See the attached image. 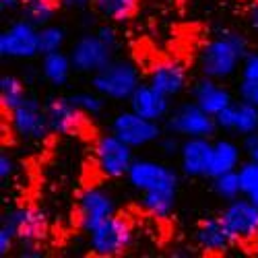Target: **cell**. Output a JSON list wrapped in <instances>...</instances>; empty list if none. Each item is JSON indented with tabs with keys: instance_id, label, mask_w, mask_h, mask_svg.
Returning a JSON list of instances; mask_svg holds the SVG:
<instances>
[{
	"instance_id": "cell-1",
	"label": "cell",
	"mask_w": 258,
	"mask_h": 258,
	"mask_svg": "<svg viewBox=\"0 0 258 258\" xmlns=\"http://www.w3.org/2000/svg\"><path fill=\"white\" fill-rule=\"evenodd\" d=\"M250 54V41L235 29H219L199 50V71L205 77L225 81L242 69L244 58Z\"/></svg>"
},
{
	"instance_id": "cell-2",
	"label": "cell",
	"mask_w": 258,
	"mask_h": 258,
	"mask_svg": "<svg viewBox=\"0 0 258 258\" xmlns=\"http://www.w3.org/2000/svg\"><path fill=\"white\" fill-rule=\"evenodd\" d=\"M3 227H7L17 240L21 248V256L25 258H39L41 256V242L48 238V217L46 213L31 207V205H17L5 211Z\"/></svg>"
},
{
	"instance_id": "cell-3",
	"label": "cell",
	"mask_w": 258,
	"mask_h": 258,
	"mask_svg": "<svg viewBox=\"0 0 258 258\" xmlns=\"http://www.w3.org/2000/svg\"><path fill=\"white\" fill-rule=\"evenodd\" d=\"M135 242V227L126 215L114 213L95 229L87 233V246L91 254L101 258H116L131 250Z\"/></svg>"
},
{
	"instance_id": "cell-4",
	"label": "cell",
	"mask_w": 258,
	"mask_h": 258,
	"mask_svg": "<svg viewBox=\"0 0 258 258\" xmlns=\"http://www.w3.org/2000/svg\"><path fill=\"white\" fill-rule=\"evenodd\" d=\"M141 83V71L131 60H112L91 75V89L110 101H128Z\"/></svg>"
},
{
	"instance_id": "cell-5",
	"label": "cell",
	"mask_w": 258,
	"mask_h": 258,
	"mask_svg": "<svg viewBox=\"0 0 258 258\" xmlns=\"http://www.w3.org/2000/svg\"><path fill=\"white\" fill-rule=\"evenodd\" d=\"M93 159L97 171L105 180H122L126 178L128 169H131L137 157H135V149L110 131L95 139Z\"/></svg>"
},
{
	"instance_id": "cell-6",
	"label": "cell",
	"mask_w": 258,
	"mask_h": 258,
	"mask_svg": "<svg viewBox=\"0 0 258 258\" xmlns=\"http://www.w3.org/2000/svg\"><path fill=\"white\" fill-rule=\"evenodd\" d=\"M7 116L11 133L21 141H46L52 135L46 105L33 95H27Z\"/></svg>"
},
{
	"instance_id": "cell-7",
	"label": "cell",
	"mask_w": 258,
	"mask_h": 258,
	"mask_svg": "<svg viewBox=\"0 0 258 258\" xmlns=\"http://www.w3.org/2000/svg\"><path fill=\"white\" fill-rule=\"evenodd\" d=\"M165 131L182 139H188V137L211 139L219 128H217V122H215V116L207 114L199 103L184 101V103H178L165 118Z\"/></svg>"
},
{
	"instance_id": "cell-8",
	"label": "cell",
	"mask_w": 258,
	"mask_h": 258,
	"mask_svg": "<svg viewBox=\"0 0 258 258\" xmlns=\"http://www.w3.org/2000/svg\"><path fill=\"white\" fill-rule=\"evenodd\" d=\"M235 244L250 246L258 240V203L248 197H238L229 201L219 213Z\"/></svg>"
},
{
	"instance_id": "cell-9",
	"label": "cell",
	"mask_w": 258,
	"mask_h": 258,
	"mask_svg": "<svg viewBox=\"0 0 258 258\" xmlns=\"http://www.w3.org/2000/svg\"><path fill=\"white\" fill-rule=\"evenodd\" d=\"M110 131L114 135H118L124 143L131 145L133 149H141V147H149L153 143H159V139L163 137L159 122L139 116L137 112L131 110V107L112 118Z\"/></svg>"
},
{
	"instance_id": "cell-10",
	"label": "cell",
	"mask_w": 258,
	"mask_h": 258,
	"mask_svg": "<svg viewBox=\"0 0 258 258\" xmlns=\"http://www.w3.org/2000/svg\"><path fill=\"white\" fill-rule=\"evenodd\" d=\"M116 213L114 197L101 186H87L77 199V225L81 231L89 233L101 221Z\"/></svg>"
},
{
	"instance_id": "cell-11",
	"label": "cell",
	"mask_w": 258,
	"mask_h": 258,
	"mask_svg": "<svg viewBox=\"0 0 258 258\" xmlns=\"http://www.w3.org/2000/svg\"><path fill=\"white\" fill-rule=\"evenodd\" d=\"M126 182L139 192L159 190V188H174L178 190L180 178L174 167H169L155 159H135L126 174Z\"/></svg>"
},
{
	"instance_id": "cell-12",
	"label": "cell",
	"mask_w": 258,
	"mask_h": 258,
	"mask_svg": "<svg viewBox=\"0 0 258 258\" xmlns=\"http://www.w3.org/2000/svg\"><path fill=\"white\" fill-rule=\"evenodd\" d=\"M69 54L73 60L75 73H83V75H93L114 60V48L107 46L95 31L79 35L75 44L71 46Z\"/></svg>"
},
{
	"instance_id": "cell-13",
	"label": "cell",
	"mask_w": 258,
	"mask_h": 258,
	"mask_svg": "<svg viewBox=\"0 0 258 258\" xmlns=\"http://www.w3.org/2000/svg\"><path fill=\"white\" fill-rule=\"evenodd\" d=\"M37 29L27 19H17L0 33V56L9 60H31L39 56Z\"/></svg>"
},
{
	"instance_id": "cell-14",
	"label": "cell",
	"mask_w": 258,
	"mask_h": 258,
	"mask_svg": "<svg viewBox=\"0 0 258 258\" xmlns=\"http://www.w3.org/2000/svg\"><path fill=\"white\" fill-rule=\"evenodd\" d=\"M213 147L215 143L209 137H188L182 141L178 159H180V171L186 178H192V180L209 178Z\"/></svg>"
},
{
	"instance_id": "cell-15",
	"label": "cell",
	"mask_w": 258,
	"mask_h": 258,
	"mask_svg": "<svg viewBox=\"0 0 258 258\" xmlns=\"http://www.w3.org/2000/svg\"><path fill=\"white\" fill-rule=\"evenodd\" d=\"M147 81L167 97H180L188 89V69L182 60L163 58L149 67Z\"/></svg>"
},
{
	"instance_id": "cell-16",
	"label": "cell",
	"mask_w": 258,
	"mask_h": 258,
	"mask_svg": "<svg viewBox=\"0 0 258 258\" xmlns=\"http://www.w3.org/2000/svg\"><path fill=\"white\" fill-rule=\"evenodd\" d=\"M192 242H195V246L201 252L211 254V256L227 254L235 246L233 235L229 233L227 225L223 223L221 215H217V217H205V219H201L197 223L195 231H192Z\"/></svg>"
},
{
	"instance_id": "cell-17",
	"label": "cell",
	"mask_w": 258,
	"mask_h": 258,
	"mask_svg": "<svg viewBox=\"0 0 258 258\" xmlns=\"http://www.w3.org/2000/svg\"><path fill=\"white\" fill-rule=\"evenodd\" d=\"M128 107L133 112H137L143 118L161 122L169 116V112L174 110L171 107V97H167L165 93H161L159 89H155L151 83H141L135 89V93L128 99Z\"/></svg>"
},
{
	"instance_id": "cell-18",
	"label": "cell",
	"mask_w": 258,
	"mask_h": 258,
	"mask_svg": "<svg viewBox=\"0 0 258 258\" xmlns=\"http://www.w3.org/2000/svg\"><path fill=\"white\" fill-rule=\"evenodd\" d=\"M215 122H217L219 131L227 135H252L258 131V107L244 99L233 101L229 107H225L223 112L215 116Z\"/></svg>"
},
{
	"instance_id": "cell-19",
	"label": "cell",
	"mask_w": 258,
	"mask_h": 258,
	"mask_svg": "<svg viewBox=\"0 0 258 258\" xmlns=\"http://www.w3.org/2000/svg\"><path fill=\"white\" fill-rule=\"evenodd\" d=\"M46 114L54 135H77L85 126V116L71 97H52L46 101Z\"/></svg>"
},
{
	"instance_id": "cell-20",
	"label": "cell",
	"mask_w": 258,
	"mask_h": 258,
	"mask_svg": "<svg viewBox=\"0 0 258 258\" xmlns=\"http://www.w3.org/2000/svg\"><path fill=\"white\" fill-rule=\"evenodd\" d=\"M190 97L211 116H217L219 112H223L225 107H229L235 101L231 91L221 81L205 77V75L199 81H195V85L190 87Z\"/></svg>"
},
{
	"instance_id": "cell-21",
	"label": "cell",
	"mask_w": 258,
	"mask_h": 258,
	"mask_svg": "<svg viewBox=\"0 0 258 258\" xmlns=\"http://www.w3.org/2000/svg\"><path fill=\"white\" fill-rule=\"evenodd\" d=\"M242 157H244L242 145H238L233 139H217L213 147L209 180L221 174H229V171H238V167L242 165Z\"/></svg>"
},
{
	"instance_id": "cell-22",
	"label": "cell",
	"mask_w": 258,
	"mask_h": 258,
	"mask_svg": "<svg viewBox=\"0 0 258 258\" xmlns=\"http://www.w3.org/2000/svg\"><path fill=\"white\" fill-rule=\"evenodd\" d=\"M39 58H41L39 73H41V77H44V81L50 83L52 87H64V85L71 81V75L75 71L71 54L58 50V52L44 54Z\"/></svg>"
},
{
	"instance_id": "cell-23",
	"label": "cell",
	"mask_w": 258,
	"mask_h": 258,
	"mask_svg": "<svg viewBox=\"0 0 258 258\" xmlns=\"http://www.w3.org/2000/svg\"><path fill=\"white\" fill-rule=\"evenodd\" d=\"M178 190L174 188H159L141 192V209L155 219H167L176 209Z\"/></svg>"
},
{
	"instance_id": "cell-24",
	"label": "cell",
	"mask_w": 258,
	"mask_h": 258,
	"mask_svg": "<svg viewBox=\"0 0 258 258\" xmlns=\"http://www.w3.org/2000/svg\"><path fill=\"white\" fill-rule=\"evenodd\" d=\"M141 0H93V9L97 15H101L105 21L112 23H124L133 19Z\"/></svg>"
},
{
	"instance_id": "cell-25",
	"label": "cell",
	"mask_w": 258,
	"mask_h": 258,
	"mask_svg": "<svg viewBox=\"0 0 258 258\" xmlns=\"http://www.w3.org/2000/svg\"><path fill=\"white\" fill-rule=\"evenodd\" d=\"M25 97H27V89L23 79L11 73H5L0 77V107H3L5 114L15 110Z\"/></svg>"
},
{
	"instance_id": "cell-26",
	"label": "cell",
	"mask_w": 258,
	"mask_h": 258,
	"mask_svg": "<svg viewBox=\"0 0 258 258\" xmlns=\"http://www.w3.org/2000/svg\"><path fill=\"white\" fill-rule=\"evenodd\" d=\"M60 7H62L60 0H27L21 7V17L27 19L35 27H44L54 21Z\"/></svg>"
},
{
	"instance_id": "cell-27",
	"label": "cell",
	"mask_w": 258,
	"mask_h": 258,
	"mask_svg": "<svg viewBox=\"0 0 258 258\" xmlns=\"http://www.w3.org/2000/svg\"><path fill=\"white\" fill-rule=\"evenodd\" d=\"M211 190H213L215 197L225 201V203L242 197L240 174H238V171H229V174H221L217 178H211Z\"/></svg>"
},
{
	"instance_id": "cell-28",
	"label": "cell",
	"mask_w": 258,
	"mask_h": 258,
	"mask_svg": "<svg viewBox=\"0 0 258 258\" xmlns=\"http://www.w3.org/2000/svg\"><path fill=\"white\" fill-rule=\"evenodd\" d=\"M37 44H39V56L50 54V52H58L67 44V31L60 25L48 23L44 27L37 29Z\"/></svg>"
},
{
	"instance_id": "cell-29",
	"label": "cell",
	"mask_w": 258,
	"mask_h": 258,
	"mask_svg": "<svg viewBox=\"0 0 258 258\" xmlns=\"http://www.w3.org/2000/svg\"><path fill=\"white\" fill-rule=\"evenodd\" d=\"M69 97L87 118H95L105 110V97L99 95L93 89L91 91H77V93H73Z\"/></svg>"
},
{
	"instance_id": "cell-30",
	"label": "cell",
	"mask_w": 258,
	"mask_h": 258,
	"mask_svg": "<svg viewBox=\"0 0 258 258\" xmlns=\"http://www.w3.org/2000/svg\"><path fill=\"white\" fill-rule=\"evenodd\" d=\"M238 174L242 184V195L258 203V163L250 159L242 161V165L238 167Z\"/></svg>"
},
{
	"instance_id": "cell-31",
	"label": "cell",
	"mask_w": 258,
	"mask_h": 258,
	"mask_svg": "<svg viewBox=\"0 0 258 258\" xmlns=\"http://www.w3.org/2000/svg\"><path fill=\"white\" fill-rule=\"evenodd\" d=\"M238 95L240 99L258 107V79H242L238 85Z\"/></svg>"
},
{
	"instance_id": "cell-32",
	"label": "cell",
	"mask_w": 258,
	"mask_h": 258,
	"mask_svg": "<svg viewBox=\"0 0 258 258\" xmlns=\"http://www.w3.org/2000/svg\"><path fill=\"white\" fill-rule=\"evenodd\" d=\"M242 149H244V157L250 161L258 163V131L252 135L242 137Z\"/></svg>"
},
{
	"instance_id": "cell-33",
	"label": "cell",
	"mask_w": 258,
	"mask_h": 258,
	"mask_svg": "<svg viewBox=\"0 0 258 258\" xmlns=\"http://www.w3.org/2000/svg\"><path fill=\"white\" fill-rule=\"evenodd\" d=\"M240 75H242V79H258V52H250L244 58Z\"/></svg>"
},
{
	"instance_id": "cell-34",
	"label": "cell",
	"mask_w": 258,
	"mask_h": 258,
	"mask_svg": "<svg viewBox=\"0 0 258 258\" xmlns=\"http://www.w3.org/2000/svg\"><path fill=\"white\" fill-rule=\"evenodd\" d=\"M17 171V163L9 153H0V180L9 182Z\"/></svg>"
},
{
	"instance_id": "cell-35",
	"label": "cell",
	"mask_w": 258,
	"mask_h": 258,
	"mask_svg": "<svg viewBox=\"0 0 258 258\" xmlns=\"http://www.w3.org/2000/svg\"><path fill=\"white\" fill-rule=\"evenodd\" d=\"M180 147L182 143L176 139V135H167V137H161L159 139V149H161V153L163 155H178L180 153Z\"/></svg>"
},
{
	"instance_id": "cell-36",
	"label": "cell",
	"mask_w": 258,
	"mask_h": 258,
	"mask_svg": "<svg viewBox=\"0 0 258 258\" xmlns=\"http://www.w3.org/2000/svg\"><path fill=\"white\" fill-rule=\"evenodd\" d=\"M95 33H97L110 48H114V50L118 48V39H120V37H118V31H116L114 25H107V23H105V25H99Z\"/></svg>"
},
{
	"instance_id": "cell-37",
	"label": "cell",
	"mask_w": 258,
	"mask_h": 258,
	"mask_svg": "<svg viewBox=\"0 0 258 258\" xmlns=\"http://www.w3.org/2000/svg\"><path fill=\"white\" fill-rule=\"evenodd\" d=\"M17 246V240H15V235L7 229V227H3L0 225V256H7L13 248Z\"/></svg>"
},
{
	"instance_id": "cell-38",
	"label": "cell",
	"mask_w": 258,
	"mask_h": 258,
	"mask_svg": "<svg viewBox=\"0 0 258 258\" xmlns=\"http://www.w3.org/2000/svg\"><path fill=\"white\" fill-rule=\"evenodd\" d=\"M248 23L254 31H258V0H252L248 5Z\"/></svg>"
},
{
	"instance_id": "cell-39",
	"label": "cell",
	"mask_w": 258,
	"mask_h": 258,
	"mask_svg": "<svg viewBox=\"0 0 258 258\" xmlns=\"http://www.w3.org/2000/svg\"><path fill=\"white\" fill-rule=\"evenodd\" d=\"M64 9H71V11H79V9H85L89 7L93 0H60Z\"/></svg>"
},
{
	"instance_id": "cell-40",
	"label": "cell",
	"mask_w": 258,
	"mask_h": 258,
	"mask_svg": "<svg viewBox=\"0 0 258 258\" xmlns=\"http://www.w3.org/2000/svg\"><path fill=\"white\" fill-rule=\"evenodd\" d=\"M27 3V0H0V9L3 11H15V9H21Z\"/></svg>"
},
{
	"instance_id": "cell-41",
	"label": "cell",
	"mask_w": 258,
	"mask_h": 258,
	"mask_svg": "<svg viewBox=\"0 0 258 258\" xmlns=\"http://www.w3.org/2000/svg\"><path fill=\"white\" fill-rule=\"evenodd\" d=\"M254 250H256V256H258V240H256V244H254Z\"/></svg>"
}]
</instances>
